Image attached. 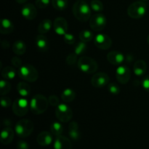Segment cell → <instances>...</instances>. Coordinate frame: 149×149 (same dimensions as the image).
I'll return each instance as SVG.
<instances>
[{
    "label": "cell",
    "instance_id": "25",
    "mask_svg": "<svg viewBox=\"0 0 149 149\" xmlns=\"http://www.w3.org/2000/svg\"><path fill=\"white\" fill-rule=\"evenodd\" d=\"M1 77L6 80H13L17 74V71L15 68L12 66H6L1 70Z\"/></svg>",
    "mask_w": 149,
    "mask_h": 149
},
{
    "label": "cell",
    "instance_id": "24",
    "mask_svg": "<svg viewBox=\"0 0 149 149\" xmlns=\"http://www.w3.org/2000/svg\"><path fill=\"white\" fill-rule=\"evenodd\" d=\"M17 91L21 97H27L30 95V86L24 81H20L17 85Z\"/></svg>",
    "mask_w": 149,
    "mask_h": 149
},
{
    "label": "cell",
    "instance_id": "45",
    "mask_svg": "<svg viewBox=\"0 0 149 149\" xmlns=\"http://www.w3.org/2000/svg\"><path fill=\"white\" fill-rule=\"evenodd\" d=\"M147 42H148V44L149 45V35L148 36V38H147Z\"/></svg>",
    "mask_w": 149,
    "mask_h": 149
},
{
    "label": "cell",
    "instance_id": "36",
    "mask_svg": "<svg viewBox=\"0 0 149 149\" xmlns=\"http://www.w3.org/2000/svg\"><path fill=\"white\" fill-rule=\"evenodd\" d=\"M63 41L68 45H74L76 42L75 36L71 33H66L65 35H63Z\"/></svg>",
    "mask_w": 149,
    "mask_h": 149
},
{
    "label": "cell",
    "instance_id": "2",
    "mask_svg": "<svg viewBox=\"0 0 149 149\" xmlns=\"http://www.w3.org/2000/svg\"><path fill=\"white\" fill-rule=\"evenodd\" d=\"M49 104L48 99L45 96L40 94L36 95L30 101V110L36 115L42 114L46 111Z\"/></svg>",
    "mask_w": 149,
    "mask_h": 149
},
{
    "label": "cell",
    "instance_id": "29",
    "mask_svg": "<svg viewBox=\"0 0 149 149\" xmlns=\"http://www.w3.org/2000/svg\"><path fill=\"white\" fill-rule=\"evenodd\" d=\"M52 5L54 8L58 11L65 10L68 7V0H52Z\"/></svg>",
    "mask_w": 149,
    "mask_h": 149
},
{
    "label": "cell",
    "instance_id": "20",
    "mask_svg": "<svg viewBox=\"0 0 149 149\" xmlns=\"http://www.w3.org/2000/svg\"><path fill=\"white\" fill-rule=\"evenodd\" d=\"M147 64L143 60H138L133 65V71L138 77H141L146 73Z\"/></svg>",
    "mask_w": 149,
    "mask_h": 149
},
{
    "label": "cell",
    "instance_id": "33",
    "mask_svg": "<svg viewBox=\"0 0 149 149\" xmlns=\"http://www.w3.org/2000/svg\"><path fill=\"white\" fill-rule=\"evenodd\" d=\"M90 7L92 10L96 13H101L104 9L103 3L100 0H92L90 2Z\"/></svg>",
    "mask_w": 149,
    "mask_h": 149
},
{
    "label": "cell",
    "instance_id": "42",
    "mask_svg": "<svg viewBox=\"0 0 149 149\" xmlns=\"http://www.w3.org/2000/svg\"><path fill=\"white\" fill-rule=\"evenodd\" d=\"M142 87L146 92L149 93V75L146 76L142 81Z\"/></svg>",
    "mask_w": 149,
    "mask_h": 149
},
{
    "label": "cell",
    "instance_id": "11",
    "mask_svg": "<svg viewBox=\"0 0 149 149\" xmlns=\"http://www.w3.org/2000/svg\"><path fill=\"white\" fill-rule=\"evenodd\" d=\"M116 78L122 84H126L131 78V71L127 65H119L116 70Z\"/></svg>",
    "mask_w": 149,
    "mask_h": 149
},
{
    "label": "cell",
    "instance_id": "26",
    "mask_svg": "<svg viewBox=\"0 0 149 149\" xmlns=\"http://www.w3.org/2000/svg\"><path fill=\"white\" fill-rule=\"evenodd\" d=\"M52 26H53V23L52 20L49 19H45L39 24L38 31L41 34H45L49 31V30L52 29Z\"/></svg>",
    "mask_w": 149,
    "mask_h": 149
},
{
    "label": "cell",
    "instance_id": "19",
    "mask_svg": "<svg viewBox=\"0 0 149 149\" xmlns=\"http://www.w3.org/2000/svg\"><path fill=\"white\" fill-rule=\"evenodd\" d=\"M35 45L39 51L42 52H47L49 48L47 38L44 34H38L35 38Z\"/></svg>",
    "mask_w": 149,
    "mask_h": 149
},
{
    "label": "cell",
    "instance_id": "31",
    "mask_svg": "<svg viewBox=\"0 0 149 149\" xmlns=\"http://www.w3.org/2000/svg\"><path fill=\"white\" fill-rule=\"evenodd\" d=\"M94 38L93 32L89 30H83L79 33V39L81 42H90Z\"/></svg>",
    "mask_w": 149,
    "mask_h": 149
},
{
    "label": "cell",
    "instance_id": "44",
    "mask_svg": "<svg viewBox=\"0 0 149 149\" xmlns=\"http://www.w3.org/2000/svg\"><path fill=\"white\" fill-rule=\"evenodd\" d=\"M15 1H17L18 4H24V3H26L28 0H15Z\"/></svg>",
    "mask_w": 149,
    "mask_h": 149
},
{
    "label": "cell",
    "instance_id": "35",
    "mask_svg": "<svg viewBox=\"0 0 149 149\" xmlns=\"http://www.w3.org/2000/svg\"><path fill=\"white\" fill-rule=\"evenodd\" d=\"M108 90L111 94L118 95L120 93V87L116 83H110L108 84Z\"/></svg>",
    "mask_w": 149,
    "mask_h": 149
},
{
    "label": "cell",
    "instance_id": "22",
    "mask_svg": "<svg viewBox=\"0 0 149 149\" xmlns=\"http://www.w3.org/2000/svg\"><path fill=\"white\" fill-rule=\"evenodd\" d=\"M13 30H14V25L10 19L4 18L1 20L0 32L2 34H9L12 33Z\"/></svg>",
    "mask_w": 149,
    "mask_h": 149
},
{
    "label": "cell",
    "instance_id": "14",
    "mask_svg": "<svg viewBox=\"0 0 149 149\" xmlns=\"http://www.w3.org/2000/svg\"><path fill=\"white\" fill-rule=\"evenodd\" d=\"M36 7V6L33 5L31 3L24 4L21 9V14L23 17L29 20H32L36 18L37 15V10Z\"/></svg>",
    "mask_w": 149,
    "mask_h": 149
},
{
    "label": "cell",
    "instance_id": "28",
    "mask_svg": "<svg viewBox=\"0 0 149 149\" xmlns=\"http://www.w3.org/2000/svg\"><path fill=\"white\" fill-rule=\"evenodd\" d=\"M50 132L56 137L62 135L63 132V127L58 122H52L50 126Z\"/></svg>",
    "mask_w": 149,
    "mask_h": 149
},
{
    "label": "cell",
    "instance_id": "23",
    "mask_svg": "<svg viewBox=\"0 0 149 149\" xmlns=\"http://www.w3.org/2000/svg\"><path fill=\"white\" fill-rule=\"evenodd\" d=\"M13 52L17 55H22L26 52V45L23 41L18 39V40L15 41L14 44L13 45Z\"/></svg>",
    "mask_w": 149,
    "mask_h": 149
},
{
    "label": "cell",
    "instance_id": "9",
    "mask_svg": "<svg viewBox=\"0 0 149 149\" xmlns=\"http://www.w3.org/2000/svg\"><path fill=\"white\" fill-rule=\"evenodd\" d=\"M107 20L104 15L97 13L90 17V26L94 31H100L105 29Z\"/></svg>",
    "mask_w": 149,
    "mask_h": 149
},
{
    "label": "cell",
    "instance_id": "32",
    "mask_svg": "<svg viewBox=\"0 0 149 149\" xmlns=\"http://www.w3.org/2000/svg\"><path fill=\"white\" fill-rule=\"evenodd\" d=\"M87 49V45L86 42H79L74 46V53L77 54L78 56L85 53Z\"/></svg>",
    "mask_w": 149,
    "mask_h": 149
},
{
    "label": "cell",
    "instance_id": "38",
    "mask_svg": "<svg viewBox=\"0 0 149 149\" xmlns=\"http://www.w3.org/2000/svg\"><path fill=\"white\" fill-rule=\"evenodd\" d=\"M11 63L12 65H13V67H15V68H17L18 69L19 68L23 65V63H22L21 59H20L19 57H13L11 59Z\"/></svg>",
    "mask_w": 149,
    "mask_h": 149
},
{
    "label": "cell",
    "instance_id": "18",
    "mask_svg": "<svg viewBox=\"0 0 149 149\" xmlns=\"http://www.w3.org/2000/svg\"><path fill=\"white\" fill-rule=\"evenodd\" d=\"M52 141H53L52 134L47 131L40 132L36 138V141L41 146H48L52 143Z\"/></svg>",
    "mask_w": 149,
    "mask_h": 149
},
{
    "label": "cell",
    "instance_id": "39",
    "mask_svg": "<svg viewBox=\"0 0 149 149\" xmlns=\"http://www.w3.org/2000/svg\"><path fill=\"white\" fill-rule=\"evenodd\" d=\"M48 101H49V105L54 106V107H57L60 104L59 98L56 95H50L48 97Z\"/></svg>",
    "mask_w": 149,
    "mask_h": 149
},
{
    "label": "cell",
    "instance_id": "21",
    "mask_svg": "<svg viewBox=\"0 0 149 149\" xmlns=\"http://www.w3.org/2000/svg\"><path fill=\"white\" fill-rule=\"evenodd\" d=\"M68 135H69L70 138L74 141H77L79 140L81 134L79 130V125L77 122L72 121L70 122L69 125H68Z\"/></svg>",
    "mask_w": 149,
    "mask_h": 149
},
{
    "label": "cell",
    "instance_id": "37",
    "mask_svg": "<svg viewBox=\"0 0 149 149\" xmlns=\"http://www.w3.org/2000/svg\"><path fill=\"white\" fill-rule=\"evenodd\" d=\"M50 0H36L35 4L39 9H45L49 6Z\"/></svg>",
    "mask_w": 149,
    "mask_h": 149
},
{
    "label": "cell",
    "instance_id": "1",
    "mask_svg": "<svg viewBox=\"0 0 149 149\" xmlns=\"http://www.w3.org/2000/svg\"><path fill=\"white\" fill-rule=\"evenodd\" d=\"M91 7L85 1L78 0L74 4L72 7L73 14L78 20L85 22L91 17Z\"/></svg>",
    "mask_w": 149,
    "mask_h": 149
},
{
    "label": "cell",
    "instance_id": "4",
    "mask_svg": "<svg viewBox=\"0 0 149 149\" xmlns=\"http://www.w3.org/2000/svg\"><path fill=\"white\" fill-rule=\"evenodd\" d=\"M34 129L33 123L27 119H20L16 123L15 132L16 135L21 138H25L31 135Z\"/></svg>",
    "mask_w": 149,
    "mask_h": 149
},
{
    "label": "cell",
    "instance_id": "46",
    "mask_svg": "<svg viewBox=\"0 0 149 149\" xmlns=\"http://www.w3.org/2000/svg\"><path fill=\"white\" fill-rule=\"evenodd\" d=\"M140 1H147V0H140Z\"/></svg>",
    "mask_w": 149,
    "mask_h": 149
},
{
    "label": "cell",
    "instance_id": "17",
    "mask_svg": "<svg viewBox=\"0 0 149 149\" xmlns=\"http://www.w3.org/2000/svg\"><path fill=\"white\" fill-rule=\"evenodd\" d=\"M14 131L10 127H4L1 132V143L3 145H9L14 138Z\"/></svg>",
    "mask_w": 149,
    "mask_h": 149
},
{
    "label": "cell",
    "instance_id": "10",
    "mask_svg": "<svg viewBox=\"0 0 149 149\" xmlns=\"http://www.w3.org/2000/svg\"><path fill=\"white\" fill-rule=\"evenodd\" d=\"M110 81L109 75L104 72H98L93 74L91 78L92 85L96 88H101L108 85Z\"/></svg>",
    "mask_w": 149,
    "mask_h": 149
},
{
    "label": "cell",
    "instance_id": "41",
    "mask_svg": "<svg viewBox=\"0 0 149 149\" xmlns=\"http://www.w3.org/2000/svg\"><path fill=\"white\" fill-rule=\"evenodd\" d=\"M17 149H29V144L23 140H20L17 142L16 144Z\"/></svg>",
    "mask_w": 149,
    "mask_h": 149
},
{
    "label": "cell",
    "instance_id": "15",
    "mask_svg": "<svg viewBox=\"0 0 149 149\" xmlns=\"http://www.w3.org/2000/svg\"><path fill=\"white\" fill-rule=\"evenodd\" d=\"M107 60L112 65H121L125 61V57L119 51L113 50L108 53Z\"/></svg>",
    "mask_w": 149,
    "mask_h": 149
},
{
    "label": "cell",
    "instance_id": "8",
    "mask_svg": "<svg viewBox=\"0 0 149 149\" xmlns=\"http://www.w3.org/2000/svg\"><path fill=\"white\" fill-rule=\"evenodd\" d=\"M55 116L60 122L66 123L72 119L73 111L67 104L60 103L55 109Z\"/></svg>",
    "mask_w": 149,
    "mask_h": 149
},
{
    "label": "cell",
    "instance_id": "3",
    "mask_svg": "<svg viewBox=\"0 0 149 149\" xmlns=\"http://www.w3.org/2000/svg\"><path fill=\"white\" fill-rule=\"evenodd\" d=\"M17 75L21 79L28 82H34L38 79L39 73L33 65L31 64H23L17 69Z\"/></svg>",
    "mask_w": 149,
    "mask_h": 149
},
{
    "label": "cell",
    "instance_id": "5",
    "mask_svg": "<svg viewBox=\"0 0 149 149\" xmlns=\"http://www.w3.org/2000/svg\"><path fill=\"white\" fill-rule=\"evenodd\" d=\"M79 69L87 74H95L98 68L97 62L93 58L87 56H81L79 58L77 63Z\"/></svg>",
    "mask_w": 149,
    "mask_h": 149
},
{
    "label": "cell",
    "instance_id": "6",
    "mask_svg": "<svg viewBox=\"0 0 149 149\" xmlns=\"http://www.w3.org/2000/svg\"><path fill=\"white\" fill-rule=\"evenodd\" d=\"M147 11V6L143 1H138L130 4L127 8V15L132 19L142 18Z\"/></svg>",
    "mask_w": 149,
    "mask_h": 149
},
{
    "label": "cell",
    "instance_id": "30",
    "mask_svg": "<svg viewBox=\"0 0 149 149\" xmlns=\"http://www.w3.org/2000/svg\"><path fill=\"white\" fill-rule=\"evenodd\" d=\"M11 90V84L7 80L2 79L0 81V95L1 96L6 95Z\"/></svg>",
    "mask_w": 149,
    "mask_h": 149
},
{
    "label": "cell",
    "instance_id": "34",
    "mask_svg": "<svg viewBox=\"0 0 149 149\" xmlns=\"http://www.w3.org/2000/svg\"><path fill=\"white\" fill-rule=\"evenodd\" d=\"M77 56L78 55L77 54H75L74 52L73 53H70L68 56L66 57V59H65V62L68 65H74L76 63H78V61L77 59Z\"/></svg>",
    "mask_w": 149,
    "mask_h": 149
},
{
    "label": "cell",
    "instance_id": "27",
    "mask_svg": "<svg viewBox=\"0 0 149 149\" xmlns=\"http://www.w3.org/2000/svg\"><path fill=\"white\" fill-rule=\"evenodd\" d=\"M76 96L77 94L74 90L71 88H66L63 91L61 94V99L65 103H70L76 98Z\"/></svg>",
    "mask_w": 149,
    "mask_h": 149
},
{
    "label": "cell",
    "instance_id": "43",
    "mask_svg": "<svg viewBox=\"0 0 149 149\" xmlns=\"http://www.w3.org/2000/svg\"><path fill=\"white\" fill-rule=\"evenodd\" d=\"M132 60H133V57L130 56V55H127V56L125 57V61H127L128 63L132 62Z\"/></svg>",
    "mask_w": 149,
    "mask_h": 149
},
{
    "label": "cell",
    "instance_id": "7",
    "mask_svg": "<svg viewBox=\"0 0 149 149\" xmlns=\"http://www.w3.org/2000/svg\"><path fill=\"white\" fill-rule=\"evenodd\" d=\"M12 109L16 116H23L30 109V103L26 97H19L13 102Z\"/></svg>",
    "mask_w": 149,
    "mask_h": 149
},
{
    "label": "cell",
    "instance_id": "40",
    "mask_svg": "<svg viewBox=\"0 0 149 149\" xmlns=\"http://www.w3.org/2000/svg\"><path fill=\"white\" fill-rule=\"evenodd\" d=\"M1 105L3 108H8L12 105V100L9 97L1 96Z\"/></svg>",
    "mask_w": 149,
    "mask_h": 149
},
{
    "label": "cell",
    "instance_id": "12",
    "mask_svg": "<svg viewBox=\"0 0 149 149\" xmlns=\"http://www.w3.org/2000/svg\"><path fill=\"white\" fill-rule=\"evenodd\" d=\"M95 45L102 50L109 49L112 45L111 39L108 35L98 33L94 38Z\"/></svg>",
    "mask_w": 149,
    "mask_h": 149
},
{
    "label": "cell",
    "instance_id": "13",
    "mask_svg": "<svg viewBox=\"0 0 149 149\" xmlns=\"http://www.w3.org/2000/svg\"><path fill=\"white\" fill-rule=\"evenodd\" d=\"M52 27L57 34L60 36H63L68 31V22L64 17H58L55 18L53 21Z\"/></svg>",
    "mask_w": 149,
    "mask_h": 149
},
{
    "label": "cell",
    "instance_id": "16",
    "mask_svg": "<svg viewBox=\"0 0 149 149\" xmlns=\"http://www.w3.org/2000/svg\"><path fill=\"white\" fill-rule=\"evenodd\" d=\"M54 149H72V143L68 138L59 135L54 142Z\"/></svg>",
    "mask_w": 149,
    "mask_h": 149
}]
</instances>
